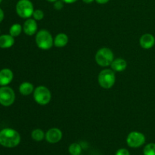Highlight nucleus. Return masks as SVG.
I'll use <instances>...</instances> for the list:
<instances>
[{
	"mask_svg": "<svg viewBox=\"0 0 155 155\" xmlns=\"http://www.w3.org/2000/svg\"><path fill=\"white\" fill-rule=\"evenodd\" d=\"M110 68L114 72H123L127 68V62L124 58L114 59L113 62L110 64Z\"/></svg>",
	"mask_w": 155,
	"mask_h": 155,
	"instance_id": "13",
	"label": "nucleus"
},
{
	"mask_svg": "<svg viewBox=\"0 0 155 155\" xmlns=\"http://www.w3.org/2000/svg\"><path fill=\"white\" fill-rule=\"evenodd\" d=\"M44 12L41 9H35L34 12L33 13V18L35 19L36 21H41L44 18Z\"/></svg>",
	"mask_w": 155,
	"mask_h": 155,
	"instance_id": "21",
	"label": "nucleus"
},
{
	"mask_svg": "<svg viewBox=\"0 0 155 155\" xmlns=\"http://www.w3.org/2000/svg\"><path fill=\"white\" fill-rule=\"evenodd\" d=\"M115 155H130V154L128 150H127L126 148H120L117 151Z\"/></svg>",
	"mask_w": 155,
	"mask_h": 155,
	"instance_id": "23",
	"label": "nucleus"
},
{
	"mask_svg": "<svg viewBox=\"0 0 155 155\" xmlns=\"http://www.w3.org/2000/svg\"><path fill=\"white\" fill-rule=\"evenodd\" d=\"M144 155H155V143H149L145 147Z\"/></svg>",
	"mask_w": 155,
	"mask_h": 155,
	"instance_id": "20",
	"label": "nucleus"
},
{
	"mask_svg": "<svg viewBox=\"0 0 155 155\" xmlns=\"http://www.w3.org/2000/svg\"><path fill=\"white\" fill-rule=\"evenodd\" d=\"M64 3L61 0H57V1H55L54 2L53 7H54V8L55 9V10L60 11L64 8Z\"/></svg>",
	"mask_w": 155,
	"mask_h": 155,
	"instance_id": "22",
	"label": "nucleus"
},
{
	"mask_svg": "<svg viewBox=\"0 0 155 155\" xmlns=\"http://www.w3.org/2000/svg\"><path fill=\"white\" fill-rule=\"evenodd\" d=\"M16 12L18 16L24 19H28L33 16L34 6L30 0H19L17 2Z\"/></svg>",
	"mask_w": 155,
	"mask_h": 155,
	"instance_id": "6",
	"label": "nucleus"
},
{
	"mask_svg": "<svg viewBox=\"0 0 155 155\" xmlns=\"http://www.w3.org/2000/svg\"><path fill=\"white\" fill-rule=\"evenodd\" d=\"M34 89V86L30 82H23L19 86V92L24 96H27L33 93Z\"/></svg>",
	"mask_w": 155,
	"mask_h": 155,
	"instance_id": "16",
	"label": "nucleus"
},
{
	"mask_svg": "<svg viewBox=\"0 0 155 155\" xmlns=\"http://www.w3.org/2000/svg\"><path fill=\"white\" fill-rule=\"evenodd\" d=\"M69 152L71 155H80L82 152V147L78 143H73L69 147Z\"/></svg>",
	"mask_w": 155,
	"mask_h": 155,
	"instance_id": "19",
	"label": "nucleus"
},
{
	"mask_svg": "<svg viewBox=\"0 0 155 155\" xmlns=\"http://www.w3.org/2000/svg\"><path fill=\"white\" fill-rule=\"evenodd\" d=\"M31 137L36 142H40L45 139V134L44 133L43 130H42L41 129H36L32 131Z\"/></svg>",
	"mask_w": 155,
	"mask_h": 155,
	"instance_id": "18",
	"label": "nucleus"
},
{
	"mask_svg": "<svg viewBox=\"0 0 155 155\" xmlns=\"http://www.w3.org/2000/svg\"><path fill=\"white\" fill-rule=\"evenodd\" d=\"M15 101V93L13 89L9 86H2L0 88V104L5 107H8Z\"/></svg>",
	"mask_w": 155,
	"mask_h": 155,
	"instance_id": "7",
	"label": "nucleus"
},
{
	"mask_svg": "<svg viewBox=\"0 0 155 155\" xmlns=\"http://www.w3.org/2000/svg\"><path fill=\"white\" fill-rule=\"evenodd\" d=\"M2 2V0H0V3H1Z\"/></svg>",
	"mask_w": 155,
	"mask_h": 155,
	"instance_id": "29",
	"label": "nucleus"
},
{
	"mask_svg": "<svg viewBox=\"0 0 155 155\" xmlns=\"http://www.w3.org/2000/svg\"><path fill=\"white\" fill-rule=\"evenodd\" d=\"M15 44V37L10 34H4L0 36V48H9Z\"/></svg>",
	"mask_w": 155,
	"mask_h": 155,
	"instance_id": "15",
	"label": "nucleus"
},
{
	"mask_svg": "<svg viewBox=\"0 0 155 155\" xmlns=\"http://www.w3.org/2000/svg\"><path fill=\"white\" fill-rule=\"evenodd\" d=\"M139 44L144 49H150L155 44V37L151 33H145L139 39Z\"/></svg>",
	"mask_w": 155,
	"mask_h": 155,
	"instance_id": "12",
	"label": "nucleus"
},
{
	"mask_svg": "<svg viewBox=\"0 0 155 155\" xmlns=\"http://www.w3.org/2000/svg\"><path fill=\"white\" fill-rule=\"evenodd\" d=\"M38 25L36 21L33 18H28L23 25V31L27 36H33L37 33Z\"/></svg>",
	"mask_w": 155,
	"mask_h": 155,
	"instance_id": "10",
	"label": "nucleus"
},
{
	"mask_svg": "<svg viewBox=\"0 0 155 155\" xmlns=\"http://www.w3.org/2000/svg\"><path fill=\"white\" fill-rule=\"evenodd\" d=\"M4 17H5L4 12H3L2 9L0 8V23L3 21V19H4Z\"/></svg>",
	"mask_w": 155,
	"mask_h": 155,
	"instance_id": "26",
	"label": "nucleus"
},
{
	"mask_svg": "<svg viewBox=\"0 0 155 155\" xmlns=\"http://www.w3.org/2000/svg\"><path fill=\"white\" fill-rule=\"evenodd\" d=\"M98 81L100 86L104 89H109L114 86L116 82V75L112 69L105 68L99 73Z\"/></svg>",
	"mask_w": 155,
	"mask_h": 155,
	"instance_id": "4",
	"label": "nucleus"
},
{
	"mask_svg": "<svg viewBox=\"0 0 155 155\" xmlns=\"http://www.w3.org/2000/svg\"><path fill=\"white\" fill-rule=\"evenodd\" d=\"M45 1L48 2H52V3H54V2L57 1V0H45Z\"/></svg>",
	"mask_w": 155,
	"mask_h": 155,
	"instance_id": "28",
	"label": "nucleus"
},
{
	"mask_svg": "<svg viewBox=\"0 0 155 155\" xmlns=\"http://www.w3.org/2000/svg\"><path fill=\"white\" fill-rule=\"evenodd\" d=\"M98 4L100 5H104V4H107L110 0H95Z\"/></svg>",
	"mask_w": 155,
	"mask_h": 155,
	"instance_id": "24",
	"label": "nucleus"
},
{
	"mask_svg": "<svg viewBox=\"0 0 155 155\" xmlns=\"http://www.w3.org/2000/svg\"><path fill=\"white\" fill-rule=\"evenodd\" d=\"M68 41L69 38L66 33H58L54 39V45L57 48H64L68 45Z\"/></svg>",
	"mask_w": 155,
	"mask_h": 155,
	"instance_id": "14",
	"label": "nucleus"
},
{
	"mask_svg": "<svg viewBox=\"0 0 155 155\" xmlns=\"http://www.w3.org/2000/svg\"><path fill=\"white\" fill-rule=\"evenodd\" d=\"M84 3H86V4H90V3L93 2L95 0H82Z\"/></svg>",
	"mask_w": 155,
	"mask_h": 155,
	"instance_id": "27",
	"label": "nucleus"
},
{
	"mask_svg": "<svg viewBox=\"0 0 155 155\" xmlns=\"http://www.w3.org/2000/svg\"><path fill=\"white\" fill-rule=\"evenodd\" d=\"M62 136L61 130L58 128H51L46 132L45 139L49 143L55 144L61 140Z\"/></svg>",
	"mask_w": 155,
	"mask_h": 155,
	"instance_id": "9",
	"label": "nucleus"
},
{
	"mask_svg": "<svg viewBox=\"0 0 155 155\" xmlns=\"http://www.w3.org/2000/svg\"><path fill=\"white\" fill-rule=\"evenodd\" d=\"M61 1L66 4H73V3H75L77 0H61Z\"/></svg>",
	"mask_w": 155,
	"mask_h": 155,
	"instance_id": "25",
	"label": "nucleus"
},
{
	"mask_svg": "<svg viewBox=\"0 0 155 155\" xmlns=\"http://www.w3.org/2000/svg\"><path fill=\"white\" fill-rule=\"evenodd\" d=\"M21 142V136L12 128H5L0 131V145L5 148H15Z\"/></svg>",
	"mask_w": 155,
	"mask_h": 155,
	"instance_id": "1",
	"label": "nucleus"
},
{
	"mask_svg": "<svg viewBox=\"0 0 155 155\" xmlns=\"http://www.w3.org/2000/svg\"><path fill=\"white\" fill-rule=\"evenodd\" d=\"M145 142V136L140 132L133 131L129 133L127 138V143L130 148H136L143 145Z\"/></svg>",
	"mask_w": 155,
	"mask_h": 155,
	"instance_id": "8",
	"label": "nucleus"
},
{
	"mask_svg": "<svg viewBox=\"0 0 155 155\" xmlns=\"http://www.w3.org/2000/svg\"><path fill=\"white\" fill-rule=\"evenodd\" d=\"M33 99L39 105H46L51 99V93L45 86H39L34 89Z\"/></svg>",
	"mask_w": 155,
	"mask_h": 155,
	"instance_id": "5",
	"label": "nucleus"
},
{
	"mask_svg": "<svg viewBox=\"0 0 155 155\" xmlns=\"http://www.w3.org/2000/svg\"><path fill=\"white\" fill-rule=\"evenodd\" d=\"M22 31L23 26H21L20 24H14L13 25L11 26L10 29H9V34L13 37H17L21 35Z\"/></svg>",
	"mask_w": 155,
	"mask_h": 155,
	"instance_id": "17",
	"label": "nucleus"
},
{
	"mask_svg": "<svg viewBox=\"0 0 155 155\" xmlns=\"http://www.w3.org/2000/svg\"><path fill=\"white\" fill-rule=\"evenodd\" d=\"M36 44L42 50H48L54 45V39L52 35L47 30L42 29L36 33L35 37Z\"/></svg>",
	"mask_w": 155,
	"mask_h": 155,
	"instance_id": "2",
	"label": "nucleus"
},
{
	"mask_svg": "<svg viewBox=\"0 0 155 155\" xmlns=\"http://www.w3.org/2000/svg\"><path fill=\"white\" fill-rule=\"evenodd\" d=\"M14 78L13 72L11 69L4 68L0 71V86H5L12 83Z\"/></svg>",
	"mask_w": 155,
	"mask_h": 155,
	"instance_id": "11",
	"label": "nucleus"
},
{
	"mask_svg": "<svg viewBox=\"0 0 155 155\" xmlns=\"http://www.w3.org/2000/svg\"><path fill=\"white\" fill-rule=\"evenodd\" d=\"M114 59V54L112 50L107 47H102L97 51L95 60L97 64L102 68L110 66Z\"/></svg>",
	"mask_w": 155,
	"mask_h": 155,
	"instance_id": "3",
	"label": "nucleus"
}]
</instances>
